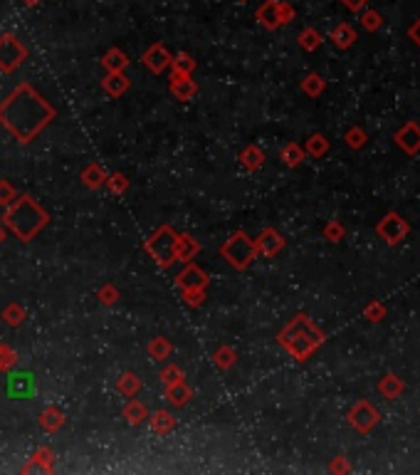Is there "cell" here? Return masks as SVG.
I'll use <instances>...</instances> for the list:
<instances>
[{"instance_id":"6da1fadb","label":"cell","mask_w":420,"mask_h":475,"mask_svg":"<svg viewBox=\"0 0 420 475\" xmlns=\"http://www.w3.org/2000/svg\"><path fill=\"white\" fill-rule=\"evenodd\" d=\"M368 0H344V5H346V8H351V10H358L361 8V5H366Z\"/></svg>"}]
</instances>
